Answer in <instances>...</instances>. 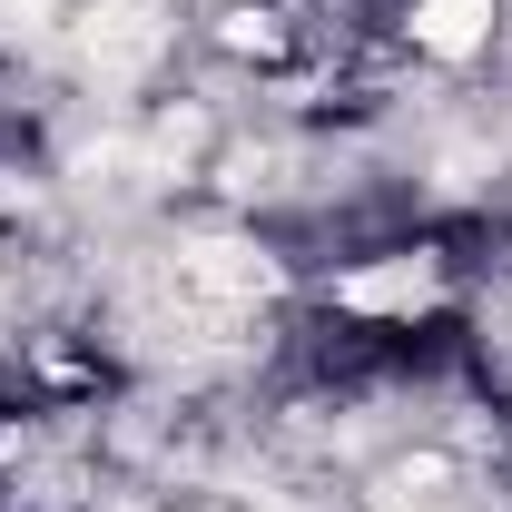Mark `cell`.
<instances>
[{"label":"cell","instance_id":"obj_3","mask_svg":"<svg viewBox=\"0 0 512 512\" xmlns=\"http://www.w3.org/2000/svg\"><path fill=\"white\" fill-rule=\"evenodd\" d=\"M158 50V20L138 10V0H119V10H99V30H89V60L99 69H138Z\"/></svg>","mask_w":512,"mask_h":512},{"label":"cell","instance_id":"obj_2","mask_svg":"<svg viewBox=\"0 0 512 512\" xmlns=\"http://www.w3.org/2000/svg\"><path fill=\"white\" fill-rule=\"evenodd\" d=\"M483 30H493V0H414V40L434 60H463Z\"/></svg>","mask_w":512,"mask_h":512},{"label":"cell","instance_id":"obj_1","mask_svg":"<svg viewBox=\"0 0 512 512\" xmlns=\"http://www.w3.org/2000/svg\"><path fill=\"white\" fill-rule=\"evenodd\" d=\"M355 316H414V306H434V266L424 256H394V266H355L345 286H335Z\"/></svg>","mask_w":512,"mask_h":512}]
</instances>
